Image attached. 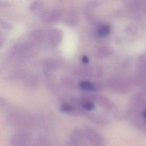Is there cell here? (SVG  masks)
<instances>
[{
    "label": "cell",
    "instance_id": "cell-1",
    "mask_svg": "<svg viewBox=\"0 0 146 146\" xmlns=\"http://www.w3.org/2000/svg\"><path fill=\"white\" fill-rule=\"evenodd\" d=\"M7 122L11 126L19 128L21 131H26L32 128L35 125L33 117L26 112L15 111L10 113L6 118Z\"/></svg>",
    "mask_w": 146,
    "mask_h": 146
},
{
    "label": "cell",
    "instance_id": "cell-2",
    "mask_svg": "<svg viewBox=\"0 0 146 146\" xmlns=\"http://www.w3.org/2000/svg\"><path fill=\"white\" fill-rule=\"evenodd\" d=\"M33 52L34 46L30 43L19 42L11 48L10 56L14 60L23 62L30 58Z\"/></svg>",
    "mask_w": 146,
    "mask_h": 146
},
{
    "label": "cell",
    "instance_id": "cell-3",
    "mask_svg": "<svg viewBox=\"0 0 146 146\" xmlns=\"http://www.w3.org/2000/svg\"><path fill=\"white\" fill-rule=\"evenodd\" d=\"M31 138L26 131H20L14 133L10 140L11 146H30Z\"/></svg>",
    "mask_w": 146,
    "mask_h": 146
},
{
    "label": "cell",
    "instance_id": "cell-4",
    "mask_svg": "<svg viewBox=\"0 0 146 146\" xmlns=\"http://www.w3.org/2000/svg\"><path fill=\"white\" fill-rule=\"evenodd\" d=\"M87 142L91 146H105L106 142L104 138L98 132L87 129L84 133Z\"/></svg>",
    "mask_w": 146,
    "mask_h": 146
},
{
    "label": "cell",
    "instance_id": "cell-5",
    "mask_svg": "<svg viewBox=\"0 0 146 146\" xmlns=\"http://www.w3.org/2000/svg\"><path fill=\"white\" fill-rule=\"evenodd\" d=\"M71 142L73 146H88V142L85 133L75 131L70 136Z\"/></svg>",
    "mask_w": 146,
    "mask_h": 146
},
{
    "label": "cell",
    "instance_id": "cell-6",
    "mask_svg": "<svg viewBox=\"0 0 146 146\" xmlns=\"http://www.w3.org/2000/svg\"><path fill=\"white\" fill-rule=\"evenodd\" d=\"M30 43L34 46L41 44L45 39V33L42 30L36 29L32 31L29 35Z\"/></svg>",
    "mask_w": 146,
    "mask_h": 146
},
{
    "label": "cell",
    "instance_id": "cell-7",
    "mask_svg": "<svg viewBox=\"0 0 146 146\" xmlns=\"http://www.w3.org/2000/svg\"><path fill=\"white\" fill-rule=\"evenodd\" d=\"M24 85L30 88H36L39 84V80L38 78L33 74H28L24 76Z\"/></svg>",
    "mask_w": 146,
    "mask_h": 146
},
{
    "label": "cell",
    "instance_id": "cell-8",
    "mask_svg": "<svg viewBox=\"0 0 146 146\" xmlns=\"http://www.w3.org/2000/svg\"><path fill=\"white\" fill-rule=\"evenodd\" d=\"M45 39L51 44H56L59 40V34L55 30H50L45 34Z\"/></svg>",
    "mask_w": 146,
    "mask_h": 146
},
{
    "label": "cell",
    "instance_id": "cell-9",
    "mask_svg": "<svg viewBox=\"0 0 146 146\" xmlns=\"http://www.w3.org/2000/svg\"><path fill=\"white\" fill-rule=\"evenodd\" d=\"M56 18V13L54 11H48L43 14L42 16V21L46 23L54 22Z\"/></svg>",
    "mask_w": 146,
    "mask_h": 146
},
{
    "label": "cell",
    "instance_id": "cell-10",
    "mask_svg": "<svg viewBox=\"0 0 146 146\" xmlns=\"http://www.w3.org/2000/svg\"><path fill=\"white\" fill-rule=\"evenodd\" d=\"M43 6V2L41 1H34L30 3L29 9L33 13H39Z\"/></svg>",
    "mask_w": 146,
    "mask_h": 146
},
{
    "label": "cell",
    "instance_id": "cell-11",
    "mask_svg": "<svg viewBox=\"0 0 146 146\" xmlns=\"http://www.w3.org/2000/svg\"><path fill=\"white\" fill-rule=\"evenodd\" d=\"M30 146H52L51 144L44 139H38L35 141Z\"/></svg>",
    "mask_w": 146,
    "mask_h": 146
},
{
    "label": "cell",
    "instance_id": "cell-12",
    "mask_svg": "<svg viewBox=\"0 0 146 146\" xmlns=\"http://www.w3.org/2000/svg\"><path fill=\"white\" fill-rule=\"evenodd\" d=\"M110 31V28L108 26H103L101 27L99 30V33L103 36H106Z\"/></svg>",
    "mask_w": 146,
    "mask_h": 146
},
{
    "label": "cell",
    "instance_id": "cell-13",
    "mask_svg": "<svg viewBox=\"0 0 146 146\" xmlns=\"http://www.w3.org/2000/svg\"><path fill=\"white\" fill-rule=\"evenodd\" d=\"M0 23L2 25V26H3V28H7V29H9L10 28V25L7 23V22H6L5 21H0Z\"/></svg>",
    "mask_w": 146,
    "mask_h": 146
},
{
    "label": "cell",
    "instance_id": "cell-14",
    "mask_svg": "<svg viewBox=\"0 0 146 146\" xmlns=\"http://www.w3.org/2000/svg\"><path fill=\"white\" fill-rule=\"evenodd\" d=\"M3 44V38L2 36L0 34V48L2 46Z\"/></svg>",
    "mask_w": 146,
    "mask_h": 146
},
{
    "label": "cell",
    "instance_id": "cell-15",
    "mask_svg": "<svg viewBox=\"0 0 146 146\" xmlns=\"http://www.w3.org/2000/svg\"><path fill=\"white\" fill-rule=\"evenodd\" d=\"M143 114H144V117H145V119H146V111L144 112V113H143Z\"/></svg>",
    "mask_w": 146,
    "mask_h": 146
}]
</instances>
